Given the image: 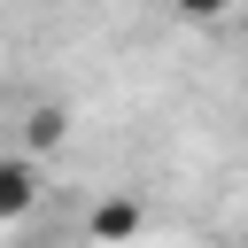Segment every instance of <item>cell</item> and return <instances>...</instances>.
<instances>
[{
	"label": "cell",
	"instance_id": "obj_1",
	"mask_svg": "<svg viewBox=\"0 0 248 248\" xmlns=\"http://www.w3.org/2000/svg\"><path fill=\"white\" fill-rule=\"evenodd\" d=\"M140 225H147V209H140L132 194H101V202L85 209V232H93L101 248H124V240H140Z\"/></svg>",
	"mask_w": 248,
	"mask_h": 248
},
{
	"label": "cell",
	"instance_id": "obj_2",
	"mask_svg": "<svg viewBox=\"0 0 248 248\" xmlns=\"http://www.w3.org/2000/svg\"><path fill=\"white\" fill-rule=\"evenodd\" d=\"M31 202H39V170H31L23 155H0V225L31 217Z\"/></svg>",
	"mask_w": 248,
	"mask_h": 248
},
{
	"label": "cell",
	"instance_id": "obj_3",
	"mask_svg": "<svg viewBox=\"0 0 248 248\" xmlns=\"http://www.w3.org/2000/svg\"><path fill=\"white\" fill-rule=\"evenodd\" d=\"M23 140H31V147H62V140H70V108L39 101V108H31V124H23Z\"/></svg>",
	"mask_w": 248,
	"mask_h": 248
},
{
	"label": "cell",
	"instance_id": "obj_4",
	"mask_svg": "<svg viewBox=\"0 0 248 248\" xmlns=\"http://www.w3.org/2000/svg\"><path fill=\"white\" fill-rule=\"evenodd\" d=\"M170 8H178V16H194V23H209V16H225L232 0H170Z\"/></svg>",
	"mask_w": 248,
	"mask_h": 248
}]
</instances>
